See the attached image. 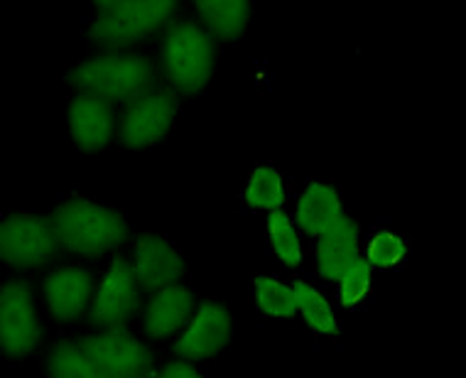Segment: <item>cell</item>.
<instances>
[{"mask_svg":"<svg viewBox=\"0 0 466 378\" xmlns=\"http://www.w3.org/2000/svg\"><path fill=\"white\" fill-rule=\"evenodd\" d=\"M218 42L194 17L179 15L157 37V72L160 84L179 94L197 97L209 87L217 69Z\"/></svg>","mask_w":466,"mask_h":378,"instance_id":"6da1fadb","label":"cell"},{"mask_svg":"<svg viewBox=\"0 0 466 378\" xmlns=\"http://www.w3.org/2000/svg\"><path fill=\"white\" fill-rule=\"evenodd\" d=\"M69 84L81 94H94L116 106H126L160 87V72L153 56L137 49L96 52L74 66Z\"/></svg>","mask_w":466,"mask_h":378,"instance_id":"7a4b0ae2","label":"cell"},{"mask_svg":"<svg viewBox=\"0 0 466 378\" xmlns=\"http://www.w3.org/2000/svg\"><path fill=\"white\" fill-rule=\"evenodd\" d=\"M185 0H128L111 13H96L89 25V40L98 52L137 49L160 37L182 13Z\"/></svg>","mask_w":466,"mask_h":378,"instance_id":"3957f363","label":"cell"},{"mask_svg":"<svg viewBox=\"0 0 466 378\" xmlns=\"http://www.w3.org/2000/svg\"><path fill=\"white\" fill-rule=\"evenodd\" d=\"M62 249L84 258H101L128 241V224L118 211L89 199H66L52 211Z\"/></svg>","mask_w":466,"mask_h":378,"instance_id":"277c9868","label":"cell"},{"mask_svg":"<svg viewBox=\"0 0 466 378\" xmlns=\"http://www.w3.org/2000/svg\"><path fill=\"white\" fill-rule=\"evenodd\" d=\"M143 292L130 258L113 256L98 278L86 320L94 330H126V324L143 312Z\"/></svg>","mask_w":466,"mask_h":378,"instance_id":"5b68a950","label":"cell"},{"mask_svg":"<svg viewBox=\"0 0 466 378\" xmlns=\"http://www.w3.org/2000/svg\"><path fill=\"white\" fill-rule=\"evenodd\" d=\"M62 250L52 219L37 214H10L0 226V256L15 271H37Z\"/></svg>","mask_w":466,"mask_h":378,"instance_id":"8992f818","label":"cell"},{"mask_svg":"<svg viewBox=\"0 0 466 378\" xmlns=\"http://www.w3.org/2000/svg\"><path fill=\"white\" fill-rule=\"evenodd\" d=\"M179 94L160 84L143 97L121 106L118 140L130 150H145L167 136L179 113Z\"/></svg>","mask_w":466,"mask_h":378,"instance_id":"52a82bcc","label":"cell"},{"mask_svg":"<svg viewBox=\"0 0 466 378\" xmlns=\"http://www.w3.org/2000/svg\"><path fill=\"white\" fill-rule=\"evenodd\" d=\"M42 327L33 285L23 278L0 290V346L8 356H27L42 344Z\"/></svg>","mask_w":466,"mask_h":378,"instance_id":"ba28073f","label":"cell"},{"mask_svg":"<svg viewBox=\"0 0 466 378\" xmlns=\"http://www.w3.org/2000/svg\"><path fill=\"white\" fill-rule=\"evenodd\" d=\"M79 344L111 378H153L157 371L150 346L126 330H96Z\"/></svg>","mask_w":466,"mask_h":378,"instance_id":"9c48e42d","label":"cell"},{"mask_svg":"<svg viewBox=\"0 0 466 378\" xmlns=\"http://www.w3.org/2000/svg\"><path fill=\"white\" fill-rule=\"evenodd\" d=\"M118 118L121 108L94 94L76 91L69 101V136L81 153H101L118 138Z\"/></svg>","mask_w":466,"mask_h":378,"instance_id":"30bf717a","label":"cell"},{"mask_svg":"<svg viewBox=\"0 0 466 378\" xmlns=\"http://www.w3.org/2000/svg\"><path fill=\"white\" fill-rule=\"evenodd\" d=\"M233 334V320L228 310L218 302H201L192 320L185 324L172 344V352L185 362H204L217 356Z\"/></svg>","mask_w":466,"mask_h":378,"instance_id":"8fae6325","label":"cell"},{"mask_svg":"<svg viewBox=\"0 0 466 378\" xmlns=\"http://www.w3.org/2000/svg\"><path fill=\"white\" fill-rule=\"evenodd\" d=\"M96 278L81 266H62L45 275L42 300L56 322H79L89 314L96 292Z\"/></svg>","mask_w":466,"mask_h":378,"instance_id":"7c38bea8","label":"cell"},{"mask_svg":"<svg viewBox=\"0 0 466 378\" xmlns=\"http://www.w3.org/2000/svg\"><path fill=\"white\" fill-rule=\"evenodd\" d=\"M130 263L136 271L140 288L150 295L155 290L177 285L185 275V263L175 250V246L165 241L162 236L143 234L133 241L130 250Z\"/></svg>","mask_w":466,"mask_h":378,"instance_id":"4fadbf2b","label":"cell"},{"mask_svg":"<svg viewBox=\"0 0 466 378\" xmlns=\"http://www.w3.org/2000/svg\"><path fill=\"white\" fill-rule=\"evenodd\" d=\"M197 310V300L182 282L169 285V288L155 290L147 295L143 305V332L145 337L153 342L175 339L185 324L192 320Z\"/></svg>","mask_w":466,"mask_h":378,"instance_id":"5bb4252c","label":"cell"},{"mask_svg":"<svg viewBox=\"0 0 466 378\" xmlns=\"http://www.w3.org/2000/svg\"><path fill=\"white\" fill-rule=\"evenodd\" d=\"M363 258L361 229L351 217H341L314 243V268L327 282H337L341 275Z\"/></svg>","mask_w":466,"mask_h":378,"instance_id":"9a60e30c","label":"cell"},{"mask_svg":"<svg viewBox=\"0 0 466 378\" xmlns=\"http://www.w3.org/2000/svg\"><path fill=\"white\" fill-rule=\"evenodd\" d=\"M292 217L298 221L299 231L307 236H322L329 226H334L339 219L344 217V201L341 194L331 182L314 179L309 185L302 187L295 201Z\"/></svg>","mask_w":466,"mask_h":378,"instance_id":"2e32d148","label":"cell"},{"mask_svg":"<svg viewBox=\"0 0 466 378\" xmlns=\"http://www.w3.org/2000/svg\"><path fill=\"white\" fill-rule=\"evenodd\" d=\"M192 17L217 42L238 40L250 23V0H189Z\"/></svg>","mask_w":466,"mask_h":378,"instance_id":"e0dca14e","label":"cell"},{"mask_svg":"<svg viewBox=\"0 0 466 378\" xmlns=\"http://www.w3.org/2000/svg\"><path fill=\"white\" fill-rule=\"evenodd\" d=\"M47 376L49 378H111L94 356L79 344V339H59L47 352Z\"/></svg>","mask_w":466,"mask_h":378,"instance_id":"ac0fdd59","label":"cell"},{"mask_svg":"<svg viewBox=\"0 0 466 378\" xmlns=\"http://www.w3.org/2000/svg\"><path fill=\"white\" fill-rule=\"evenodd\" d=\"M295 295H298L299 317L305 324L322 337H337L341 332V320H339L337 307L324 295L322 290L312 285L309 281H295Z\"/></svg>","mask_w":466,"mask_h":378,"instance_id":"d6986e66","label":"cell"},{"mask_svg":"<svg viewBox=\"0 0 466 378\" xmlns=\"http://www.w3.org/2000/svg\"><path fill=\"white\" fill-rule=\"evenodd\" d=\"M243 199L250 209L266 211V214L282 209L288 201V182L280 169H275L273 165H258L246 179Z\"/></svg>","mask_w":466,"mask_h":378,"instance_id":"ffe728a7","label":"cell"},{"mask_svg":"<svg viewBox=\"0 0 466 378\" xmlns=\"http://www.w3.org/2000/svg\"><path fill=\"white\" fill-rule=\"evenodd\" d=\"M266 231L275 258L289 271H298L305 261V246H302V231L295 217L285 209L270 211L266 219Z\"/></svg>","mask_w":466,"mask_h":378,"instance_id":"44dd1931","label":"cell"},{"mask_svg":"<svg viewBox=\"0 0 466 378\" xmlns=\"http://www.w3.org/2000/svg\"><path fill=\"white\" fill-rule=\"evenodd\" d=\"M256 305L270 320H289L299 314L295 285L278 275H260L256 281Z\"/></svg>","mask_w":466,"mask_h":378,"instance_id":"7402d4cb","label":"cell"},{"mask_svg":"<svg viewBox=\"0 0 466 378\" xmlns=\"http://www.w3.org/2000/svg\"><path fill=\"white\" fill-rule=\"evenodd\" d=\"M408 256V243L390 229H380L369 236L363 246V258L369 261L373 271H393Z\"/></svg>","mask_w":466,"mask_h":378,"instance_id":"603a6c76","label":"cell"},{"mask_svg":"<svg viewBox=\"0 0 466 378\" xmlns=\"http://www.w3.org/2000/svg\"><path fill=\"white\" fill-rule=\"evenodd\" d=\"M370 288H373V266L366 258H361L337 281L339 307L356 310V307L366 302V298L370 295Z\"/></svg>","mask_w":466,"mask_h":378,"instance_id":"cb8c5ba5","label":"cell"},{"mask_svg":"<svg viewBox=\"0 0 466 378\" xmlns=\"http://www.w3.org/2000/svg\"><path fill=\"white\" fill-rule=\"evenodd\" d=\"M153 378H207L201 371H197V366H192V362H185V359H175V362H167L165 366L155 371Z\"/></svg>","mask_w":466,"mask_h":378,"instance_id":"d4e9b609","label":"cell"},{"mask_svg":"<svg viewBox=\"0 0 466 378\" xmlns=\"http://www.w3.org/2000/svg\"><path fill=\"white\" fill-rule=\"evenodd\" d=\"M123 3H128V0H91V5L96 8V13H111V10L121 8Z\"/></svg>","mask_w":466,"mask_h":378,"instance_id":"484cf974","label":"cell"}]
</instances>
